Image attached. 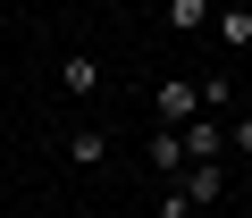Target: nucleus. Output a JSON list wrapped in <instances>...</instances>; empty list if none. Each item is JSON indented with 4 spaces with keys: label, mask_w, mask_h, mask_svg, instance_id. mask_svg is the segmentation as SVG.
Instances as JSON below:
<instances>
[{
    "label": "nucleus",
    "mask_w": 252,
    "mask_h": 218,
    "mask_svg": "<svg viewBox=\"0 0 252 218\" xmlns=\"http://www.w3.org/2000/svg\"><path fill=\"white\" fill-rule=\"evenodd\" d=\"M177 193H185L193 210H219V201H227V168H219V160H185V168H177Z\"/></svg>",
    "instance_id": "obj_1"
},
{
    "label": "nucleus",
    "mask_w": 252,
    "mask_h": 218,
    "mask_svg": "<svg viewBox=\"0 0 252 218\" xmlns=\"http://www.w3.org/2000/svg\"><path fill=\"white\" fill-rule=\"evenodd\" d=\"M152 109H160V126H193V118H202V92H193V76H168V84L152 92Z\"/></svg>",
    "instance_id": "obj_2"
},
{
    "label": "nucleus",
    "mask_w": 252,
    "mask_h": 218,
    "mask_svg": "<svg viewBox=\"0 0 252 218\" xmlns=\"http://www.w3.org/2000/svg\"><path fill=\"white\" fill-rule=\"evenodd\" d=\"M177 143H185V160H227V126L210 118V109H202L193 126H177Z\"/></svg>",
    "instance_id": "obj_3"
},
{
    "label": "nucleus",
    "mask_w": 252,
    "mask_h": 218,
    "mask_svg": "<svg viewBox=\"0 0 252 218\" xmlns=\"http://www.w3.org/2000/svg\"><path fill=\"white\" fill-rule=\"evenodd\" d=\"M59 84H67V101H93V92H101V59H93V51H67Z\"/></svg>",
    "instance_id": "obj_4"
},
{
    "label": "nucleus",
    "mask_w": 252,
    "mask_h": 218,
    "mask_svg": "<svg viewBox=\"0 0 252 218\" xmlns=\"http://www.w3.org/2000/svg\"><path fill=\"white\" fill-rule=\"evenodd\" d=\"M67 160H76V168H101V160H109V135H101V126H76V135H67Z\"/></svg>",
    "instance_id": "obj_5"
},
{
    "label": "nucleus",
    "mask_w": 252,
    "mask_h": 218,
    "mask_svg": "<svg viewBox=\"0 0 252 218\" xmlns=\"http://www.w3.org/2000/svg\"><path fill=\"white\" fill-rule=\"evenodd\" d=\"M210 26H219L227 51H252V9H210Z\"/></svg>",
    "instance_id": "obj_6"
},
{
    "label": "nucleus",
    "mask_w": 252,
    "mask_h": 218,
    "mask_svg": "<svg viewBox=\"0 0 252 218\" xmlns=\"http://www.w3.org/2000/svg\"><path fill=\"white\" fill-rule=\"evenodd\" d=\"M168 26H177V34H202V26H210V0H168Z\"/></svg>",
    "instance_id": "obj_7"
},
{
    "label": "nucleus",
    "mask_w": 252,
    "mask_h": 218,
    "mask_svg": "<svg viewBox=\"0 0 252 218\" xmlns=\"http://www.w3.org/2000/svg\"><path fill=\"white\" fill-rule=\"evenodd\" d=\"M152 168H185V143H177V126H160V135H152Z\"/></svg>",
    "instance_id": "obj_8"
},
{
    "label": "nucleus",
    "mask_w": 252,
    "mask_h": 218,
    "mask_svg": "<svg viewBox=\"0 0 252 218\" xmlns=\"http://www.w3.org/2000/svg\"><path fill=\"white\" fill-rule=\"evenodd\" d=\"M193 92H202V109H227V101H235V84H227V76H219V67H210V76H202V84H193Z\"/></svg>",
    "instance_id": "obj_9"
},
{
    "label": "nucleus",
    "mask_w": 252,
    "mask_h": 218,
    "mask_svg": "<svg viewBox=\"0 0 252 218\" xmlns=\"http://www.w3.org/2000/svg\"><path fill=\"white\" fill-rule=\"evenodd\" d=\"M227 151H252V118H235V126H227Z\"/></svg>",
    "instance_id": "obj_10"
},
{
    "label": "nucleus",
    "mask_w": 252,
    "mask_h": 218,
    "mask_svg": "<svg viewBox=\"0 0 252 218\" xmlns=\"http://www.w3.org/2000/svg\"><path fill=\"white\" fill-rule=\"evenodd\" d=\"M202 218H227V210H202Z\"/></svg>",
    "instance_id": "obj_11"
}]
</instances>
